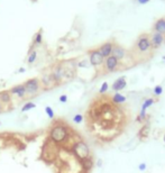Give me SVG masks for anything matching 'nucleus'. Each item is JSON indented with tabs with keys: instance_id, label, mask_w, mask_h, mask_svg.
I'll use <instances>...</instances> for the list:
<instances>
[{
	"instance_id": "nucleus-3",
	"label": "nucleus",
	"mask_w": 165,
	"mask_h": 173,
	"mask_svg": "<svg viewBox=\"0 0 165 173\" xmlns=\"http://www.w3.org/2000/svg\"><path fill=\"white\" fill-rule=\"evenodd\" d=\"M25 88H26V92H27V95H29V96H34V95H36L39 89H41V81L36 79V78H34V79H29V80H27L25 83Z\"/></svg>"
},
{
	"instance_id": "nucleus-15",
	"label": "nucleus",
	"mask_w": 165,
	"mask_h": 173,
	"mask_svg": "<svg viewBox=\"0 0 165 173\" xmlns=\"http://www.w3.org/2000/svg\"><path fill=\"white\" fill-rule=\"evenodd\" d=\"M154 103H155V101H154L153 98H147L146 100L143 103V105H142V109H140V110H145V111H146L147 109L149 108Z\"/></svg>"
},
{
	"instance_id": "nucleus-2",
	"label": "nucleus",
	"mask_w": 165,
	"mask_h": 173,
	"mask_svg": "<svg viewBox=\"0 0 165 173\" xmlns=\"http://www.w3.org/2000/svg\"><path fill=\"white\" fill-rule=\"evenodd\" d=\"M73 154L75 155L78 159L80 160H85L90 157V150L89 146L87 145V143H84L83 141H80L74 144L73 146Z\"/></svg>"
},
{
	"instance_id": "nucleus-10",
	"label": "nucleus",
	"mask_w": 165,
	"mask_h": 173,
	"mask_svg": "<svg viewBox=\"0 0 165 173\" xmlns=\"http://www.w3.org/2000/svg\"><path fill=\"white\" fill-rule=\"evenodd\" d=\"M126 85H127V82H126V78H125V77H120L119 79H117V80L115 81L111 88H112V90H115V91L119 92V91H121L122 89H125V88H126Z\"/></svg>"
},
{
	"instance_id": "nucleus-6",
	"label": "nucleus",
	"mask_w": 165,
	"mask_h": 173,
	"mask_svg": "<svg viewBox=\"0 0 165 173\" xmlns=\"http://www.w3.org/2000/svg\"><path fill=\"white\" fill-rule=\"evenodd\" d=\"M103 64H105V69H106L107 72H114L118 68L119 61L115 58L114 55H110L107 58H105V63Z\"/></svg>"
},
{
	"instance_id": "nucleus-17",
	"label": "nucleus",
	"mask_w": 165,
	"mask_h": 173,
	"mask_svg": "<svg viewBox=\"0 0 165 173\" xmlns=\"http://www.w3.org/2000/svg\"><path fill=\"white\" fill-rule=\"evenodd\" d=\"M35 107H36V105L34 103H27L21 107V111H23V112H26V111H29L31 109H34Z\"/></svg>"
},
{
	"instance_id": "nucleus-7",
	"label": "nucleus",
	"mask_w": 165,
	"mask_h": 173,
	"mask_svg": "<svg viewBox=\"0 0 165 173\" xmlns=\"http://www.w3.org/2000/svg\"><path fill=\"white\" fill-rule=\"evenodd\" d=\"M114 46L115 44L111 43V42H108V43H105L103 45H101L99 47V52L102 56L105 58H107L108 56L112 55V51H114Z\"/></svg>"
},
{
	"instance_id": "nucleus-8",
	"label": "nucleus",
	"mask_w": 165,
	"mask_h": 173,
	"mask_svg": "<svg viewBox=\"0 0 165 173\" xmlns=\"http://www.w3.org/2000/svg\"><path fill=\"white\" fill-rule=\"evenodd\" d=\"M165 41V36L163 34H159V33L154 32L151 36V43H152V47L157 48L161 45L164 43Z\"/></svg>"
},
{
	"instance_id": "nucleus-21",
	"label": "nucleus",
	"mask_w": 165,
	"mask_h": 173,
	"mask_svg": "<svg viewBox=\"0 0 165 173\" xmlns=\"http://www.w3.org/2000/svg\"><path fill=\"white\" fill-rule=\"evenodd\" d=\"M73 122H75V124H81V122H83V116L81 115V114H76V115H74V117H73Z\"/></svg>"
},
{
	"instance_id": "nucleus-22",
	"label": "nucleus",
	"mask_w": 165,
	"mask_h": 173,
	"mask_svg": "<svg viewBox=\"0 0 165 173\" xmlns=\"http://www.w3.org/2000/svg\"><path fill=\"white\" fill-rule=\"evenodd\" d=\"M108 88H109V84H108V82H103L102 83V85H101V88L99 89V93H106L107 91H108Z\"/></svg>"
},
{
	"instance_id": "nucleus-20",
	"label": "nucleus",
	"mask_w": 165,
	"mask_h": 173,
	"mask_svg": "<svg viewBox=\"0 0 165 173\" xmlns=\"http://www.w3.org/2000/svg\"><path fill=\"white\" fill-rule=\"evenodd\" d=\"M42 41H43V36H42V33H37L35 35V39H34V44L39 45L42 44Z\"/></svg>"
},
{
	"instance_id": "nucleus-13",
	"label": "nucleus",
	"mask_w": 165,
	"mask_h": 173,
	"mask_svg": "<svg viewBox=\"0 0 165 173\" xmlns=\"http://www.w3.org/2000/svg\"><path fill=\"white\" fill-rule=\"evenodd\" d=\"M126 100H127V98L124 96V95H121L120 92H116L112 98H111V101L115 103V105H121V103H126Z\"/></svg>"
},
{
	"instance_id": "nucleus-23",
	"label": "nucleus",
	"mask_w": 165,
	"mask_h": 173,
	"mask_svg": "<svg viewBox=\"0 0 165 173\" xmlns=\"http://www.w3.org/2000/svg\"><path fill=\"white\" fill-rule=\"evenodd\" d=\"M83 165H87L85 167V169L87 170H89L90 167H92V162H91V159H85V160H83Z\"/></svg>"
},
{
	"instance_id": "nucleus-14",
	"label": "nucleus",
	"mask_w": 165,
	"mask_h": 173,
	"mask_svg": "<svg viewBox=\"0 0 165 173\" xmlns=\"http://www.w3.org/2000/svg\"><path fill=\"white\" fill-rule=\"evenodd\" d=\"M11 101V93L9 91H1L0 92V103H9Z\"/></svg>"
},
{
	"instance_id": "nucleus-26",
	"label": "nucleus",
	"mask_w": 165,
	"mask_h": 173,
	"mask_svg": "<svg viewBox=\"0 0 165 173\" xmlns=\"http://www.w3.org/2000/svg\"><path fill=\"white\" fill-rule=\"evenodd\" d=\"M137 1H138V4H140V5H145L147 2H149V0H137Z\"/></svg>"
},
{
	"instance_id": "nucleus-31",
	"label": "nucleus",
	"mask_w": 165,
	"mask_h": 173,
	"mask_svg": "<svg viewBox=\"0 0 165 173\" xmlns=\"http://www.w3.org/2000/svg\"><path fill=\"white\" fill-rule=\"evenodd\" d=\"M0 125H1V122H0Z\"/></svg>"
},
{
	"instance_id": "nucleus-5",
	"label": "nucleus",
	"mask_w": 165,
	"mask_h": 173,
	"mask_svg": "<svg viewBox=\"0 0 165 173\" xmlns=\"http://www.w3.org/2000/svg\"><path fill=\"white\" fill-rule=\"evenodd\" d=\"M89 62L92 66H99L105 63V58L100 54L99 50H93L90 52Z\"/></svg>"
},
{
	"instance_id": "nucleus-25",
	"label": "nucleus",
	"mask_w": 165,
	"mask_h": 173,
	"mask_svg": "<svg viewBox=\"0 0 165 173\" xmlns=\"http://www.w3.org/2000/svg\"><path fill=\"white\" fill-rule=\"evenodd\" d=\"M146 167H147L146 163H140L139 165H138V170H139V171H145Z\"/></svg>"
},
{
	"instance_id": "nucleus-9",
	"label": "nucleus",
	"mask_w": 165,
	"mask_h": 173,
	"mask_svg": "<svg viewBox=\"0 0 165 173\" xmlns=\"http://www.w3.org/2000/svg\"><path fill=\"white\" fill-rule=\"evenodd\" d=\"M9 92L11 93V96H16L17 98H24L27 95L26 92L25 84H18V85H15L11 89L9 90Z\"/></svg>"
},
{
	"instance_id": "nucleus-28",
	"label": "nucleus",
	"mask_w": 165,
	"mask_h": 173,
	"mask_svg": "<svg viewBox=\"0 0 165 173\" xmlns=\"http://www.w3.org/2000/svg\"><path fill=\"white\" fill-rule=\"evenodd\" d=\"M1 111H2V103H0V112H1Z\"/></svg>"
},
{
	"instance_id": "nucleus-29",
	"label": "nucleus",
	"mask_w": 165,
	"mask_h": 173,
	"mask_svg": "<svg viewBox=\"0 0 165 173\" xmlns=\"http://www.w3.org/2000/svg\"><path fill=\"white\" fill-rule=\"evenodd\" d=\"M164 143H165V134H164Z\"/></svg>"
},
{
	"instance_id": "nucleus-11",
	"label": "nucleus",
	"mask_w": 165,
	"mask_h": 173,
	"mask_svg": "<svg viewBox=\"0 0 165 173\" xmlns=\"http://www.w3.org/2000/svg\"><path fill=\"white\" fill-rule=\"evenodd\" d=\"M112 55H114L115 58H117L118 61H120V60H122V58H125V55H126V51H125L121 46L115 45L114 51H112Z\"/></svg>"
},
{
	"instance_id": "nucleus-1",
	"label": "nucleus",
	"mask_w": 165,
	"mask_h": 173,
	"mask_svg": "<svg viewBox=\"0 0 165 173\" xmlns=\"http://www.w3.org/2000/svg\"><path fill=\"white\" fill-rule=\"evenodd\" d=\"M68 135H69L68 128L63 125L58 124V125H55L54 127H52L51 132H50V138L52 142L60 144V143H63L66 141Z\"/></svg>"
},
{
	"instance_id": "nucleus-12",
	"label": "nucleus",
	"mask_w": 165,
	"mask_h": 173,
	"mask_svg": "<svg viewBox=\"0 0 165 173\" xmlns=\"http://www.w3.org/2000/svg\"><path fill=\"white\" fill-rule=\"evenodd\" d=\"M154 31L156 33L165 35V18H159L156 20V23L154 25Z\"/></svg>"
},
{
	"instance_id": "nucleus-19",
	"label": "nucleus",
	"mask_w": 165,
	"mask_h": 173,
	"mask_svg": "<svg viewBox=\"0 0 165 173\" xmlns=\"http://www.w3.org/2000/svg\"><path fill=\"white\" fill-rule=\"evenodd\" d=\"M45 112H46V115H47V117L48 118H51V119H53L54 118V110L50 107V106H47V107H45Z\"/></svg>"
},
{
	"instance_id": "nucleus-4",
	"label": "nucleus",
	"mask_w": 165,
	"mask_h": 173,
	"mask_svg": "<svg viewBox=\"0 0 165 173\" xmlns=\"http://www.w3.org/2000/svg\"><path fill=\"white\" fill-rule=\"evenodd\" d=\"M136 47L139 53H147L148 51H151V48H152L151 38L146 35H142L136 43Z\"/></svg>"
},
{
	"instance_id": "nucleus-18",
	"label": "nucleus",
	"mask_w": 165,
	"mask_h": 173,
	"mask_svg": "<svg viewBox=\"0 0 165 173\" xmlns=\"http://www.w3.org/2000/svg\"><path fill=\"white\" fill-rule=\"evenodd\" d=\"M153 93L156 97H159L163 93V87L162 85H155V88L153 89Z\"/></svg>"
},
{
	"instance_id": "nucleus-27",
	"label": "nucleus",
	"mask_w": 165,
	"mask_h": 173,
	"mask_svg": "<svg viewBox=\"0 0 165 173\" xmlns=\"http://www.w3.org/2000/svg\"><path fill=\"white\" fill-rule=\"evenodd\" d=\"M101 165H102V161L98 160V162H97V167H101Z\"/></svg>"
},
{
	"instance_id": "nucleus-16",
	"label": "nucleus",
	"mask_w": 165,
	"mask_h": 173,
	"mask_svg": "<svg viewBox=\"0 0 165 173\" xmlns=\"http://www.w3.org/2000/svg\"><path fill=\"white\" fill-rule=\"evenodd\" d=\"M36 58H37V52L31 51V53L28 54V58H27V62H28L29 64H33V63L36 61Z\"/></svg>"
},
{
	"instance_id": "nucleus-30",
	"label": "nucleus",
	"mask_w": 165,
	"mask_h": 173,
	"mask_svg": "<svg viewBox=\"0 0 165 173\" xmlns=\"http://www.w3.org/2000/svg\"><path fill=\"white\" fill-rule=\"evenodd\" d=\"M163 60H164V61H165V56H163Z\"/></svg>"
},
{
	"instance_id": "nucleus-24",
	"label": "nucleus",
	"mask_w": 165,
	"mask_h": 173,
	"mask_svg": "<svg viewBox=\"0 0 165 173\" xmlns=\"http://www.w3.org/2000/svg\"><path fill=\"white\" fill-rule=\"evenodd\" d=\"M58 101L62 103H65L68 101V96H66V95H61L60 98H58Z\"/></svg>"
}]
</instances>
